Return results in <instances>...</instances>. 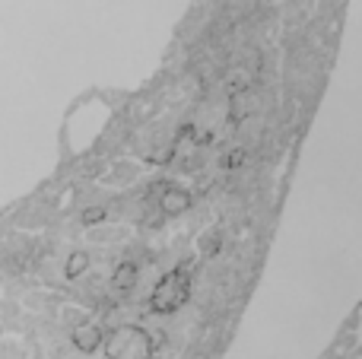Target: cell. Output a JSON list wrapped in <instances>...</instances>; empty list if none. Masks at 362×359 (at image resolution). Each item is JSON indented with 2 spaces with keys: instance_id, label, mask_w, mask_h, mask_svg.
<instances>
[{
  "instance_id": "5",
  "label": "cell",
  "mask_w": 362,
  "mask_h": 359,
  "mask_svg": "<svg viewBox=\"0 0 362 359\" xmlns=\"http://www.w3.org/2000/svg\"><path fill=\"white\" fill-rule=\"evenodd\" d=\"M83 267H86V254H70V261H67V277H76V273H83Z\"/></svg>"
},
{
  "instance_id": "2",
  "label": "cell",
  "mask_w": 362,
  "mask_h": 359,
  "mask_svg": "<svg viewBox=\"0 0 362 359\" xmlns=\"http://www.w3.org/2000/svg\"><path fill=\"white\" fill-rule=\"evenodd\" d=\"M150 353H153V343L140 328H118L105 341L108 359H150Z\"/></svg>"
},
{
  "instance_id": "6",
  "label": "cell",
  "mask_w": 362,
  "mask_h": 359,
  "mask_svg": "<svg viewBox=\"0 0 362 359\" xmlns=\"http://www.w3.org/2000/svg\"><path fill=\"white\" fill-rule=\"evenodd\" d=\"M131 280H134V271H131V267H121V271L115 273V286H124V290H127V286H131Z\"/></svg>"
},
{
  "instance_id": "3",
  "label": "cell",
  "mask_w": 362,
  "mask_h": 359,
  "mask_svg": "<svg viewBox=\"0 0 362 359\" xmlns=\"http://www.w3.org/2000/svg\"><path fill=\"white\" fill-rule=\"evenodd\" d=\"M185 299V273H169L153 293V312H175Z\"/></svg>"
},
{
  "instance_id": "4",
  "label": "cell",
  "mask_w": 362,
  "mask_h": 359,
  "mask_svg": "<svg viewBox=\"0 0 362 359\" xmlns=\"http://www.w3.org/2000/svg\"><path fill=\"white\" fill-rule=\"evenodd\" d=\"M74 343L80 350H95V343H99V328H93V324H83V328L74 331Z\"/></svg>"
},
{
  "instance_id": "7",
  "label": "cell",
  "mask_w": 362,
  "mask_h": 359,
  "mask_svg": "<svg viewBox=\"0 0 362 359\" xmlns=\"http://www.w3.org/2000/svg\"><path fill=\"white\" fill-rule=\"evenodd\" d=\"M350 359H362V350H359V353H356V356H350Z\"/></svg>"
},
{
  "instance_id": "1",
  "label": "cell",
  "mask_w": 362,
  "mask_h": 359,
  "mask_svg": "<svg viewBox=\"0 0 362 359\" xmlns=\"http://www.w3.org/2000/svg\"><path fill=\"white\" fill-rule=\"evenodd\" d=\"M359 309L362 0H350L261 271L219 359H325Z\"/></svg>"
}]
</instances>
